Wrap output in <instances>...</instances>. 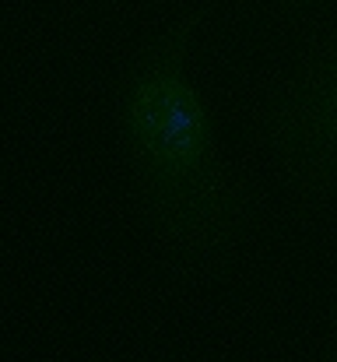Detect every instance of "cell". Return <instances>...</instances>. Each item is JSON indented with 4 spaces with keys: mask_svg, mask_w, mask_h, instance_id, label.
<instances>
[{
    "mask_svg": "<svg viewBox=\"0 0 337 362\" xmlns=\"http://www.w3.org/2000/svg\"><path fill=\"white\" fill-rule=\"evenodd\" d=\"M208 14L204 0L179 7L123 71L116 103L144 222L187 274L215 271L253 218V197L222 162L211 110L190 78V49Z\"/></svg>",
    "mask_w": 337,
    "mask_h": 362,
    "instance_id": "obj_1",
    "label": "cell"
},
{
    "mask_svg": "<svg viewBox=\"0 0 337 362\" xmlns=\"http://www.w3.org/2000/svg\"><path fill=\"white\" fill-rule=\"evenodd\" d=\"M256 130L295 190H337V32L260 103Z\"/></svg>",
    "mask_w": 337,
    "mask_h": 362,
    "instance_id": "obj_2",
    "label": "cell"
},
{
    "mask_svg": "<svg viewBox=\"0 0 337 362\" xmlns=\"http://www.w3.org/2000/svg\"><path fill=\"white\" fill-rule=\"evenodd\" d=\"M324 362H337V306L331 313V327H327V345H324Z\"/></svg>",
    "mask_w": 337,
    "mask_h": 362,
    "instance_id": "obj_3",
    "label": "cell"
},
{
    "mask_svg": "<svg viewBox=\"0 0 337 362\" xmlns=\"http://www.w3.org/2000/svg\"><path fill=\"white\" fill-rule=\"evenodd\" d=\"M285 7H295V11H302V7H313V4H320V0H281Z\"/></svg>",
    "mask_w": 337,
    "mask_h": 362,
    "instance_id": "obj_4",
    "label": "cell"
},
{
    "mask_svg": "<svg viewBox=\"0 0 337 362\" xmlns=\"http://www.w3.org/2000/svg\"><path fill=\"white\" fill-rule=\"evenodd\" d=\"M110 4H123V0H110Z\"/></svg>",
    "mask_w": 337,
    "mask_h": 362,
    "instance_id": "obj_5",
    "label": "cell"
}]
</instances>
